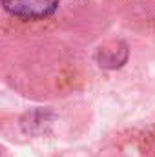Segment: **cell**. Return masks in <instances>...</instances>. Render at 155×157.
I'll return each instance as SVG.
<instances>
[{"mask_svg":"<svg viewBox=\"0 0 155 157\" xmlns=\"http://www.w3.org/2000/svg\"><path fill=\"white\" fill-rule=\"evenodd\" d=\"M60 0H2L7 13L24 20H39L55 13Z\"/></svg>","mask_w":155,"mask_h":157,"instance_id":"1","label":"cell"}]
</instances>
